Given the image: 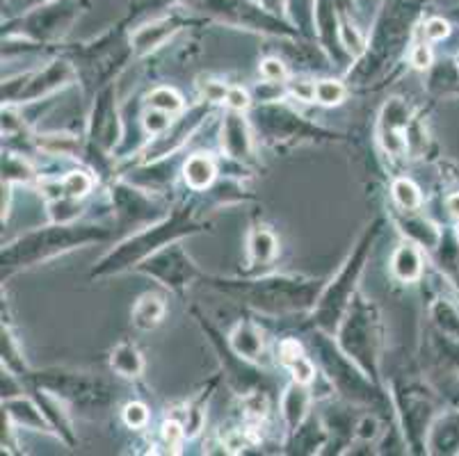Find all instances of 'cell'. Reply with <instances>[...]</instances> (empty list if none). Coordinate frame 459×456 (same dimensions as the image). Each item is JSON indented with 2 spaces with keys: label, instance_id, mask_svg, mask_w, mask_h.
Instances as JSON below:
<instances>
[{
  "label": "cell",
  "instance_id": "cell-1",
  "mask_svg": "<svg viewBox=\"0 0 459 456\" xmlns=\"http://www.w3.org/2000/svg\"><path fill=\"white\" fill-rule=\"evenodd\" d=\"M212 176H215V167H212L211 158L195 156L192 160H187L186 181L190 187H195V190H204V187L212 181Z\"/></svg>",
  "mask_w": 459,
  "mask_h": 456
},
{
  "label": "cell",
  "instance_id": "cell-2",
  "mask_svg": "<svg viewBox=\"0 0 459 456\" xmlns=\"http://www.w3.org/2000/svg\"><path fill=\"white\" fill-rule=\"evenodd\" d=\"M394 267H395V274H398L400 279H404V281H411V279H416V276L420 274L419 254H416L414 249L404 246V249H400L398 254H395Z\"/></svg>",
  "mask_w": 459,
  "mask_h": 456
},
{
  "label": "cell",
  "instance_id": "cell-3",
  "mask_svg": "<svg viewBox=\"0 0 459 456\" xmlns=\"http://www.w3.org/2000/svg\"><path fill=\"white\" fill-rule=\"evenodd\" d=\"M160 315H162V304L160 299H156V297H147V299L140 301V306L135 308V322L140 326H144V329L156 324V322L160 320Z\"/></svg>",
  "mask_w": 459,
  "mask_h": 456
},
{
  "label": "cell",
  "instance_id": "cell-4",
  "mask_svg": "<svg viewBox=\"0 0 459 456\" xmlns=\"http://www.w3.org/2000/svg\"><path fill=\"white\" fill-rule=\"evenodd\" d=\"M394 196H395V201H398L400 206L407 208V211H411V208L419 206V201H420L419 190H416V187L411 185V183H409V181H398V183H395V185H394Z\"/></svg>",
  "mask_w": 459,
  "mask_h": 456
},
{
  "label": "cell",
  "instance_id": "cell-5",
  "mask_svg": "<svg viewBox=\"0 0 459 456\" xmlns=\"http://www.w3.org/2000/svg\"><path fill=\"white\" fill-rule=\"evenodd\" d=\"M316 96H318L320 103H325V106H333V103H341L345 96V90L338 82H332V81H325L320 82V85H316Z\"/></svg>",
  "mask_w": 459,
  "mask_h": 456
},
{
  "label": "cell",
  "instance_id": "cell-6",
  "mask_svg": "<svg viewBox=\"0 0 459 456\" xmlns=\"http://www.w3.org/2000/svg\"><path fill=\"white\" fill-rule=\"evenodd\" d=\"M149 103H152V108H156V110H165V112H174L181 108V99L169 90L153 91V94L149 96Z\"/></svg>",
  "mask_w": 459,
  "mask_h": 456
},
{
  "label": "cell",
  "instance_id": "cell-7",
  "mask_svg": "<svg viewBox=\"0 0 459 456\" xmlns=\"http://www.w3.org/2000/svg\"><path fill=\"white\" fill-rule=\"evenodd\" d=\"M90 185H91L90 178H87L85 174H78V171L76 174L66 176V181H65V190L74 196H82L87 190H90Z\"/></svg>",
  "mask_w": 459,
  "mask_h": 456
},
{
  "label": "cell",
  "instance_id": "cell-8",
  "mask_svg": "<svg viewBox=\"0 0 459 456\" xmlns=\"http://www.w3.org/2000/svg\"><path fill=\"white\" fill-rule=\"evenodd\" d=\"M149 413L147 409L142 407V404H128L126 407V422L131 426H142L144 422H147Z\"/></svg>",
  "mask_w": 459,
  "mask_h": 456
},
{
  "label": "cell",
  "instance_id": "cell-9",
  "mask_svg": "<svg viewBox=\"0 0 459 456\" xmlns=\"http://www.w3.org/2000/svg\"><path fill=\"white\" fill-rule=\"evenodd\" d=\"M263 75L270 81H283L286 78V69L279 60H265L263 62Z\"/></svg>",
  "mask_w": 459,
  "mask_h": 456
},
{
  "label": "cell",
  "instance_id": "cell-10",
  "mask_svg": "<svg viewBox=\"0 0 459 456\" xmlns=\"http://www.w3.org/2000/svg\"><path fill=\"white\" fill-rule=\"evenodd\" d=\"M281 358L283 363H288V366H293L298 358H302V349H299V345L295 340H286L281 345Z\"/></svg>",
  "mask_w": 459,
  "mask_h": 456
},
{
  "label": "cell",
  "instance_id": "cell-11",
  "mask_svg": "<svg viewBox=\"0 0 459 456\" xmlns=\"http://www.w3.org/2000/svg\"><path fill=\"white\" fill-rule=\"evenodd\" d=\"M425 35H428L429 39H444V37L448 35V23L441 19H432L428 23V28H425Z\"/></svg>",
  "mask_w": 459,
  "mask_h": 456
},
{
  "label": "cell",
  "instance_id": "cell-12",
  "mask_svg": "<svg viewBox=\"0 0 459 456\" xmlns=\"http://www.w3.org/2000/svg\"><path fill=\"white\" fill-rule=\"evenodd\" d=\"M293 370H295V379H298L299 383H308L313 379L311 363L304 361V358H298V361L293 363Z\"/></svg>",
  "mask_w": 459,
  "mask_h": 456
},
{
  "label": "cell",
  "instance_id": "cell-13",
  "mask_svg": "<svg viewBox=\"0 0 459 456\" xmlns=\"http://www.w3.org/2000/svg\"><path fill=\"white\" fill-rule=\"evenodd\" d=\"M227 103L233 108V110H245L247 108V94L243 90H231L227 94Z\"/></svg>",
  "mask_w": 459,
  "mask_h": 456
},
{
  "label": "cell",
  "instance_id": "cell-14",
  "mask_svg": "<svg viewBox=\"0 0 459 456\" xmlns=\"http://www.w3.org/2000/svg\"><path fill=\"white\" fill-rule=\"evenodd\" d=\"M162 436H165V441L169 443V445H177L183 436L181 425H177V422H167L165 429H162Z\"/></svg>",
  "mask_w": 459,
  "mask_h": 456
},
{
  "label": "cell",
  "instance_id": "cell-15",
  "mask_svg": "<svg viewBox=\"0 0 459 456\" xmlns=\"http://www.w3.org/2000/svg\"><path fill=\"white\" fill-rule=\"evenodd\" d=\"M169 121L165 119V110L153 112V115L147 116V128L149 131H165Z\"/></svg>",
  "mask_w": 459,
  "mask_h": 456
},
{
  "label": "cell",
  "instance_id": "cell-16",
  "mask_svg": "<svg viewBox=\"0 0 459 456\" xmlns=\"http://www.w3.org/2000/svg\"><path fill=\"white\" fill-rule=\"evenodd\" d=\"M429 62H432V53H429L428 46H419V48L414 50V65L419 66V69H425V66H429Z\"/></svg>",
  "mask_w": 459,
  "mask_h": 456
},
{
  "label": "cell",
  "instance_id": "cell-17",
  "mask_svg": "<svg viewBox=\"0 0 459 456\" xmlns=\"http://www.w3.org/2000/svg\"><path fill=\"white\" fill-rule=\"evenodd\" d=\"M229 91L224 90V85H217V82H211V85L206 87V96L211 100H224V96H227Z\"/></svg>",
  "mask_w": 459,
  "mask_h": 456
},
{
  "label": "cell",
  "instance_id": "cell-18",
  "mask_svg": "<svg viewBox=\"0 0 459 456\" xmlns=\"http://www.w3.org/2000/svg\"><path fill=\"white\" fill-rule=\"evenodd\" d=\"M448 211L453 212V215L459 219V194L450 196V199H448Z\"/></svg>",
  "mask_w": 459,
  "mask_h": 456
}]
</instances>
